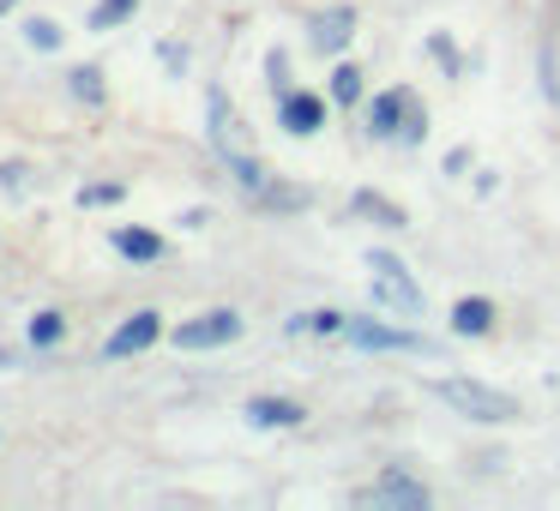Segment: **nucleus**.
<instances>
[{
  "label": "nucleus",
  "mask_w": 560,
  "mask_h": 511,
  "mask_svg": "<svg viewBox=\"0 0 560 511\" xmlns=\"http://www.w3.org/2000/svg\"><path fill=\"white\" fill-rule=\"evenodd\" d=\"M139 13V0H103L97 13H91V31H109V25H121V19H133Z\"/></svg>",
  "instance_id": "obj_12"
},
{
  "label": "nucleus",
  "mask_w": 560,
  "mask_h": 511,
  "mask_svg": "<svg viewBox=\"0 0 560 511\" xmlns=\"http://www.w3.org/2000/svg\"><path fill=\"white\" fill-rule=\"evenodd\" d=\"M398 121H410V139H422V115H416V103L404 97V91H386V97L374 103V133L392 139V133H398Z\"/></svg>",
  "instance_id": "obj_4"
},
{
  "label": "nucleus",
  "mask_w": 560,
  "mask_h": 511,
  "mask_svg": "<svg viewBox=\"0 0 560 511\" xmlns=\"http://www.w3.org/2000/svg\"><path fill=\"white\" fill-rule=\"evenodd\" d=\"M115 247H121L127 259H163V241L145 229H115Z\"/></svg>",
  "instance_id": "obj_11"
},
{
  "label": "nucleus",
  "mask_w": 560,
  "mask_h": 511,
  "mask_svg": "<svg viewBox=\"0 0 560 511\" xmlns=\"http://www.w3.org/2000/svg\"><path fill=\"white\" fill-rule=\"evenodd\" d=\"M350 343H355V349H416V337H410V331L368 325V319H350Z\"/></svg>",
  "instance_id": "obj_7"
},
{
  "label": "nucleus",
  "mask_w": 560,
  "mask_h": 511,
  "mask_svg": "<svg viewBox=\"0 0 560 511\" xmlns=\"http://www.w3.org/2000/svg\"><path fill=\"white\" fill-rule=\"evenodd\" d=\"M380 499H398V506H428V494L416 482H398V475H386L380 482Z\"/></svg>",
  "instance_id": "obj_13"
},
{
  "label": "nucleus",
  "mask_w": 560,
  "mask_h": 511,
  "mask_svg": "<svg viewBox=\"0 0 560 511\" xmlns=\"http://www.w3.org/2000/svg\"><path fill=\"white\" fill-rule=\"evenodd\" d=\"M319 121H326V103L319 97H283V127L290 133H319Z\"/></svg>",
  "instance_id": "obj_9"
},
{
  "label": "nucleus",
  "mask_w": 560,
  "mask_h": 511,
  "mask_svg": "<svg viewBox=\"0 0 560 511\" xmlns=\"http://www.w3.org/2000/svg\"><path fill=\"white\" fill-rule=\"evenodd\" d=\"M7 7H13V0H0V13H7Z\"/></svg>",
  "instance_id": "obj_19"
},
{
  "label": "nucleus",
  "mask_w": 560,
  "mask_h": 511,
  "mask_svg": "<svg viewBox=\"0 0 560 511\" xmlns=\"http://www.w3.org/2000/svg\"><path fill=\"white\" fill-rule=\"evenodd\" d=\"M350 31H355V13H350V7H331V13L314 19V49L338 55L343 43H350Z\"/></svg>",
  "instance_id": "obj_6"
},
{
  "label": "nucleus",
  "mask_w": 560,
  "mask_h": 511,
  "mask_svg": "<svg viewBox=\"0 0 560 511\" xmlns=\"http://www.w3.org/2000/svg\"><path fill=\"white\" fill-rule=\"evenodd\" d=\"M61 337V313H37L31 319V343H55Z\"/></svg>",
  "instance_id": "obj_16"
},
{
  "label": "nucleus",
  "mask_w": 560,
  "mask_h": 511,
  "mask_svg": "<svg viewBox=\"0 0 560 511\" xmlns=\"http://www.w3.org/2000/svg\"><path fill=\"white\" fill-rule=\"evenodd\" d=\"M121 199V187H85V205H115Z\"/></svg>",
  "instance_id": "obj_18"
},
{
  "label": "nucleus",
  "mask_w": 560,
  "mask_h": 511,
  "mask_svg": "<svg viewBox=\"0 0 560 511\" xmlns=\"http://www.w3.org/2000/svg\"><path fill=\"white\" fill-rule=\"evenodd\" d=\"M488 325H494V301H482V295L452 307V331H464V337H482Z\"/></svg>",
  "instance_id": "obj_8"
},
{
  "label": "nucleus",
  "mask_w": 560,
  "mask_h": 511,
  "mask_svg": "<svg viewBox=\"0 0 560 511\" xmlns=\"http://www.w3.org/2000/svg\"><path fill=\"white\" fill-rule=\"evenodd\" d=\"M158 331H163V325H158V313H133V319H127V325L109 337V355L121 361V355H139V349H151V343H158Z\"/></svg>",
  "instance_id": "obj_5"
},
{
  "label": "nucleus",
  "mask_w": 560,
  "mask_h": 511,
  "mask_svg": "<svg viewBox=\"0 0 560 511\" xmlns=\"http://www.w3.org/2000/svg\"><path fill=\"white\" fill-rule=\"evenodd\" d=\"M331 97H338V103H362V73H355V67H338V73H331Z\"/></svg>",
  "instance_id": "obj_14"
},
{
  "label": "nucleus",
  "mask_w": 560,
  "mask_h": 511,
  "mask_svg": "<svg viewBox=\"0 0 560 511\" xmlns=\"http://www.w3.org/2000/svg\"><path fill=\"white\" fill-rule=\"evenodd\" d=\"M25 37H31V49H61V31H55L49 19H31Z\"/></svg>",
  "instance_id": "obj_15"
},
{
  "label": "nucleus",
  "mask_w": 560,
  "mask_h": 511,
  "mask_svg": "<svg viewBox=\"0 0 560 511\" xmlns=\"http://www.w3.org/2000/svg\"><path fill=\"white\" fill-rule=\"evenodd\" d=\"M235 337H242V319H235L230 307H218V313H206V319H194V325L175 331L182 349H218V343H235Z\"/></svg>",
  "instance_id": "obj_3"
},
{
  "label": "nucleus",
  "mask_w": 560,
  "mask_h": 511,
  "mask_svg": "<svg viewBox=\"0 0 560 511\" xmlns=\"http://www.w3.org/2000/svg\"><path fill=\"white\" fill-rule=\"evenodd\" d=\"M434 391L446 397V409L470 415V421H512V415H518V403H512L506 391H488V385H476V379H440Z\"/></svg>",
  "instance_id": "obj_1"
},
{
  "label": "nucleus",
  "mask_w": 560,
  "mask_h": 511,
  "mask_svg": "<svg viewBox=\"0 0 560 511\" xmlns=\"http://www.w3.org/2000/svg\"><path fill=\"white\" fill-rule=\"evenodd\" d=\"M374 271H380V277H374V295H380V301H386V307H398L404 319H416V313H422V289H416V283L404 277V265H398V259L374 253Z\"/></svg>",
  "instance_id": "obj_2"
},
{
  "label": "nucleus",
  "mask_w": 560,
  "mask_h": 511,
  "mask_svg": "<svg viewBox=\"0 0 560 511\" xmlns=\"http://www.w3.org/2000/svg\"><path fill=\"white\" fill-rule=\"evenodd\" d=\"M247 415H254L259 427H295V421H302V403H283V397H254V403H247Z\"/></svg>",
  "instance_id": "obj_10"
},
{
  "label": "nucleus",
  "mask_w": 560,
  "mask_h": 511,
  "mask_svg": "<svg viewBox=\"0 0 560 511\" xmlns=\"http://www.w3.org/2000/svg\"><path fill=\"white\" fill-rule=\"evenodd\" d=\"M97 67H79V73H73V91H79V97H85V103H97L103 97V85H97Z\"/></svg>",
  "instance_id": "obj_17"
}]
</instances>
